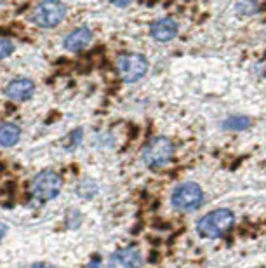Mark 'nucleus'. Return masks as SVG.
<instances>
[{
  "label": "nucleus",
  "mask_w": 266,
  "mask_h": 268,
  "mask_svg": "<svg viewBox=\"0 0 266 268\" xmlns=\"http://www.w3.org/2000/svg\"><path fill=\"white\" fill-rule=\"evenodd\" d=\"M235 223V214L233 211L226 209H216L207 212L205 216H202L197 221V233L204 239H219L233 227Z\"/></svg>",
  "instance_id": "1"
},
{
  "label": "nucleus",
  "mask_w": 266,
  "mask_h": 268,
  "mask_svg": "<svg viewBox=\"0 0 266 268\" xmlns=\"http://www.w3.org/2000/svg\"><path fill=\"white\" fill-rule=\"evenodd\" d=\"M204 190L193 181H187L177 185L174 190H172L171 195V204L174 209L179 212H192L197 211L198 207L204 204Z\"/></svg>",
  "instance_id": "2"
},
{
  "label": "nucleus",
  "mask_w": 266,
  "mask_h": 268,
  "mask_svg": "<svg viewBox=\"0 0 266 268\" xmlns=\"http://www.w3.org/2000/svg\"><path fill=\"white\" fill-rule=\"evenodd\" d=\"M172 155H174V143L166 136H158V138L151 139L143 150V160L151 169L166 167L171 162Z\"/></svg>",
  "instance_id": "3"
},
{
  "label": "nucleus",
  "mask_w": 266,
  "mask_h": 268,
  "mask_svg": "<svg viewBox=\"0 0 266 268\" xmlns=\"http://www.w3.org/2000/svg\"><path fill=\"white\" fill-rule=\"evenodd\" d=\"M63 188V180L56 171H40L32 181V193L39 201H52L59 195Z\"/></svg>",
  "instance_id": "4"
},
{
  "label": "nucleus",
  "mask_w": 266,
  "mask_h": 268,
  "mask_svg": "<svg viewBox=\"0 0 266 268\" xmlns=\"http://www.w3.org/2000/svg\"><path fill=\"white\" fill-rule=\"evenodd\" d=\"M117 70L120 79L125 84H134L141 80L148 71V59L139 53L124 54L117 63Z\"/></svg>",
  "instance_id": "5"
},
{
  "label": "nucleus",
  "mask_w": 266,
  "mask_h": 268,
  "mask_svg": "<svg viewBox=\"0 0 266 268\" xmlns=\"http://www.w3.org/2000/svg\"><path fill=\"white\" fill-rule=\"evenodd\" d=\"M68 7L61 2H42L32 12V21L40 28H54L66 18Z\"/></svg>",
  "instance_id": "6"
},
{
  "label": "nucleus",
  "mask_w": 266,
  "mask_h": 268,
  "mask_svg": "<svg viewBox=\"0 0 266 268\" xmlns=\"http://www.w3.org/2000/svg\"><path fill=\"white\" fill-rule=\"evenodd\" d=\"M143 256L136 246H127L115 251L108 259V268H141Z\"/></svg>",
  "instance_id": "7"
},
{
  "label": "nucleus",
  "mask_w": 266,
  "mask_h": 268,
  "mask_svg": "<svg viewBox=\"0 0 266 268\" xmlns=\"http://www.w3.org/2000/svg\"><path fill=\"white\" fill-rule=\"evenodd\" d=\"M179 27L172 18H160L153 21L150 27V35L155 38L157 42H169L172 38L177 37Z\"/></svg>",
  "instance_id": "8"
},
{
  "label": "nucleus",
  "mask_w": 266,
  "mask_h": 268,
  "mask_svg": "<svg viewBox=\"0 0 266 268\" xmlns=\"http://www.w3.org/2000/svg\"><path fill=\"white\" fill-rule=\"evenodd\" d=\"M33 92H35V84L33 80L24 79V77L11 80L6 87V96L14 101H26L33 96Z\"/></svg>",
  "instance_id": "9"
},
{
  "label": "nucleus",
  "mask_w": 266,
  "mask_h": 268,
  "mask_svg": "<svg viewBox=\"0 0 266 268\" xmlns=\"http://www.w3.org/2000/svg\"><path fill=\"white\" fill-rule=\"evenodd\" d=\"M92 37H94V33H92V30L89 27H80L77 30H73V32L70 33V35H66L65 38V49L70 51V53H80L82 49H86L89 44H91Z\"/></svg>",
  "instance_id": "10"
},
{
  "label": "nucleus",
  "mask_w": 266,
  "mask_h": 268,
  "mask_svg": "<svg viewBox=\"0 0 266 268\" xmlns=\"http://www.w3.org/2000/svg\"><path fill=\"white\" fill-rule=\"evenodd\" d=\"M21 138V129L14 122H6L0 126V147L11 148L19 141Z\"/></svg>",
  "instance_id": "11"
},
{
  "label": "nucleus",
  "mask_w": 266,
  "mask_h": 268,
  "mask_svg": "<svg viewBox=\"0 0 266 268\" xmlns=\"http://www.w3.org/2000/svg\"><path fill=\"white\" fill-rule=\"evenodd\" d=\"M251 126V118L246 115H233V117H228L223 122V129L225 131H246Z\"/></svg>",
  "instance_id": "12"
},
{
  "label": "nucleus",
  "mask_w": 266,
  "mask_h": 268,
  "mask_svg": "<svg viewBox=\"0 0 266 268\" xmlns=\"http://www.w3.org/2000/svg\"><path fill=\"white\" fill-rule=\"evenodd\" d=\"M12 53H14V42L11 38L0 37V59H6Z\"/></svg>",
  "instance_id": "13"
},
{
  "label": "nucleus",
  "mask_w": 266,
  "mask_h": 268,
  "mask_svg": "<svg viewBox=\"0 0 266 268\" xmlns=\"http://www.w3.org/2000/svg\"><path fill=\"white\" fill-rule=\"evenodd\" d=\"M80 141H82V129H75L70 133L68 141H66L65 147L68 148V150H71V148H75L77 144H80Z\"/></svg>",
  "instance_id": "14"
},
{
  "label": "nucleus",
  "mask_w": 266,
  "mask_h": 268,
  "mask_svg": "<svg viewBox=\"0 0 266 268\" xmlns=\"http://www.w3.org/2000/svg\"><path fill=\"white\" fill-rule=\"evenodd\" d=\"M6 232H7V227L2 223V221H0V240H2L4 237H6Z\"/></svg>",
  "instance_id": "15"
},
{
  "label": "nucleus",
  "mask_w": 266,
  "mask_h": 268,
  "mask_svg": "<svg viewBox=\"0 0 266 268\" xmlns=\"http://www.w3.org/2000/svg\"><path fill=\"white\" fill-rule=\"evenodd\" d=\"M32 268H52V266H45V263H37V265H33Z\"/></svg>",
  "instance_id": "16"
}]
</instances>
